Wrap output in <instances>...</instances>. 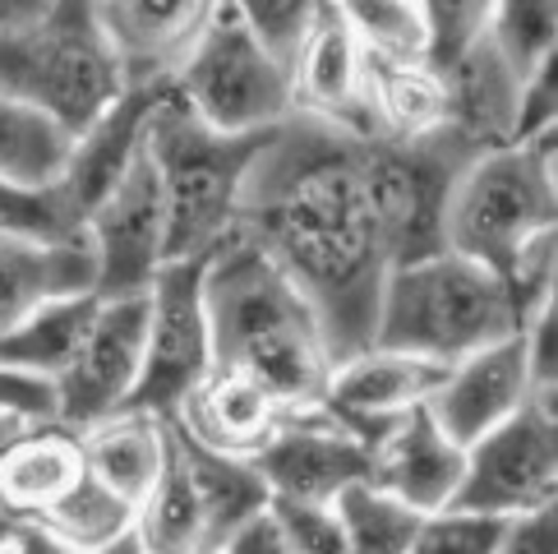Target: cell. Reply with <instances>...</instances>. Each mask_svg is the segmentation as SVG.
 I'll return each instance as SVG.
<instances>
[{
  "instance_id": "1",
  "label": "cell",
  "mask_w": 558,
  "mask_h": 554,
  "mask_svg": "<svg viewBox=\"0 0 558 554\" xmlns=\"http://www.w3.org/2000/svg\"><path fill=\"white\" fill-rule=\"evenodd\" d=\"M235 236L310 296L337 361L374 338L392 260L369 194L365 134L291 111L250 171Z\"/></svg>"
},
{
  "instance_id": "2",
  "label": "cell",
  "mask_w": 558,
  "mask_h": 554,
  "mask_svg": "<svg viewBox=\"0 0 558 554\" xmlns=\"http://www.w3.org/2000/svg\"><path fill=\"white\" fill-rule=\"evenodd\" d=\"M204 301L213 328V365L258 380L282 407H318L332 380L328 328L310 296L245 236L208 254Z\"/></svg>"
},
{
  "instance_id": "3",
  "label": "cell",
  "mask_w": 558,
  "mask_h": 554,
  "mask_svg": "<svg viewBox=\"0 0 558 554\" xmlns=\"http://www.w3.org/2000/svg\"><path fill=\"white\" fill-rule=\"evenodd\" d=\"M517 328H522V305L504 277L457 250H434L425 260L388 268L369 342L448 365Z\"/></svg>"
},
{
  "instance_id": "4",
  "label": "cell",
  "mask_w": 558,
  "mask_h": 554,
  "mask_svg": "<svg viewBox=\"0 0 558 554\" xmlns=\"http://www.w3.org/2000/svg\"><path fill=\"white\" fill-rule=\"evenodd\" d=\"M268 134H231L204 125L171 93L153 111L148 153L167 200V264L208 260L235 236V217L250 185V171Z\"/></svg>"
},
{
  "instance_id": "5",
  "label": "cell",
  "mask_w": 558,
  "mask_h": 554,
  "mask_svg": "<svg viewBox=\"0 0 558 554\" xmlns=\"http://www.w3.org/2000/svg\"><path fill=\"white\" fill-rule=\"evenodd\" d=\"M125 88L93 0H51L0 33V93L37 107L70 134L93 125Z\"/></svg>"
},
{
  "instance_id": "6",
  "label": "cell",
  "mask_w": 558,
  "mask_h": 554,
  "mask_svg": "<svg viewBox=\"0 0 558 554\" xmlns=\"http://www.w3.org/2000/svg\"><path fill=\"white\" fill-rule=\"evenodd\" d=\"M554 157V130L475 153L466 171L457 176L448 204V250L481 260L504 277L517 250L558 227Z\"/></svg>"
},
{
  "instance_id": "7",
  "label": "cell",
  "mask_w": 558,
  "mask_h": 554,
  "mask_svg": "<svg viewBox=\"0 0 558 554\" xmlns=\"http://www.w3.org/2000/svg\"><path fill=\"white\" fill-rule=\"evenodd\" d=\"M475 148L457 130L438 125L421 138H374L365 134V171L374 213L384 227L388 260L411 264L434 250H448V204L457 176L466 171Z\"/></svg>"
},
{
  "instance_id": "8",
  "label": "cell",
  "mask_w": 558,
  "mask_h": 554,
  "mask_svg": "<svg viewBox=\"0 0 558 554\" xmlns=\"http://www.w3.org/2000/svg\"><path fill=\"white\" fill-rule=\"evenodd\" d=\"M167 93L204 125L231 134H264L291 116L287 61L231 5L175 70Z\"/></svg>"
},
{
  "instance_id": "9",
  "label": "cell",
  "mask_w": 558,
  "mask_h": 554,
  "mask_svg": "<svg viewBox=\"0 0 558 554\" xmlns=\"http://www.w3.org/2000/svg\"><path fill=\"white\" fill-rule=\"evenodd\" d=\"M558 504V416L554 388L512 411L475 444H466L462 485L452 508L481 513V518H517L531 508Z\"/></svg>"
},
{
  "instance_id": "10",
  "label": "cell",
  "mask_w": 558,
  "mask_h": 554,
  "mask_svg": "<svg viewBox=\"0 0 558 554\" xmlns=\"http://www.w3.org/2000/svg\"><path fill=\"white\" fill-rule=\"evenodd\" d=\"M208 260H171L157 268L148 287V328H144V370L130 407L153 416H175L185 393L213 370V328L204 301Z\"/></svg>"
},
{
  "instance_id": "11",
  "label": "cell",
  "mask_w": 558,
  "mask_h": 554,
  "mask_svg": "<svg viewBox=\"0 0 558 554\" xmlns=\"http://www.w3.org/2000/svg\"><path fill=\"white\" fill-rule=\"evenodd\" d=\"M78 231L93 250L97 296H138L153 287L157 268L167 264V200L148 144L84 213Z\"/></svg>"
},
{
  "instance_id": "12",
  "label": "cell",
  "mask_w": 558,
  "mask_h": 554,
  "mask_svg": "<svg viewBox=\"0 0 558 554\" xmlns=\"http://www.w3.org/2000/svg\"><path fill=\"white\" fill-rule=\"evenodd\" d=\"M250 462L264 477L272 504L305 508H332L342 490L374 477V448L337 421L324 402L287 411V421L268 434V444Z\"/></svg>"
},
{
  "instance_id": "13",
  "label": "cell",
  "mask_w": 558,
  "mask_h": 554,
  "mask_svg": "<svg viewBox=\"0 0 558 554\" xmlns=\"http://www.w3.org/2000/svg\"><path fill=\"white\" fill-rule=\"evenodd\" d=\"M144 328H148V291L138 296H97L93 320L74 347V361L56 380V416L84 430L111 411H125L138 370H144Z\"/></svg>"
},
{
  "instance_id": "14",
  "label": "cell",
  "mask_w": 558,
  "mask_h": 554,
  "mask_svg": "<svg viewBox=\"0 0 558 554\" xmlns=\"http://www.w3.org/2000/svg\"><path fill=\"white\" fill-rule=\"evenodd\" d=\"M130 88H171L227 0H93Z\"/></svg>"
},
{
  "instance_id": "15",
  "label": "cell",
  "mask_w": 558,
  "mask_h": 554,
  "mask_svg": "<svg viewBox=\"0 0 558 554\" xmlns=\"http://www.w3.org/2000/svg\"><path fill=\"white\" fill-rule=\"evenodd\" d=\"M535 393L531 365H526V347H522V328L508 333L498 342H485L457 361L444 365V380L429 393V411L434 421L444 425L457 444H475L481 434H489L494 425H504L512 411H522Z\"/></svg>"
},
{
  "instance_id": "16",
  "label": "cell",
  "mask_w": 558,
  "mask_h": 554,
  "mask_svg": "<svg viewBox=\"0 0 558 554\" xmlns=\"http://www.w3.org/2000/svg\"><path fill=\"white\" fill-rule=\"evenodd\" d=\"M438 380H444V365L429 361V356L365 342L361 351H351L332 365L324 407L374 448L378 434H384L397 416L429 402Z\"/></svg>"
},
{
  "instance_id": "17",
  "label": "cell",
  "mask_w": 558,
  "mask_h": 554,
  "mask_svg": "<svg viewBox=\"0 0 558 554\" xmlns=\"http://www.w3.org/2000/svg\"><path fill=\"white\" fill-rule=\"evenodd\" d=\"M291 111L314 116L337 130L365 134V47L351 33L337 0H324L295 43L291 61Z\"/></svg>"
},
{
  "instance_id": "18",
  "label": "cell",
  "mask_w": 558,
  "mask_h": 554,
  "mask_svg": "<svg viewBox=\"0 0 558 554\" xmlns=\"http://www.w3.org/2000/svg\"><path fill=\"white\" fill-rule=\"evenodd\" d=\"M466 467V448L434 421L429 407H411L407 416L378 434L374 444V477L384 490H392L415 513H444L457 499Z\"/></svg>"
},
{
  "instance_id": "19",
  "label": "cell",
  "mask_w": 558,
  "mask_h": 554,
  "mask_svg": "<svg viewBox=\"0 0 558 554\" xmlns=\"http://www.w3.org/2000/svg\"><path fill=\"white\" fill-rule=\"evenodd\" d=\"M162 93L167 88H125L93 125H84L70 138V157H65V171H61V181H56V190H61L65 208L74 213V222H84V213L102 200L125 176V167L144 153L153 111L162 103Z\"/></svg>"
},
{
  "instance_id": "20",
  "label": "cell",
  "mask_w": 558,
  "mask_h": 554,
  "mask_svg": "<svg viewBox=\"0 0 558 554\" xmlns=\"http://www.w3.org/2000/svg\"><path fill=\"white\" fill-rule=\"evenodd\" d=\"M97 296V268L84 231L0 236V333L65 296Z\"/></svg>"
},
{
  "instance_id": "21",
  "label": "cell",
  "mask_w": 558,
  "mask_h": 554,
  "mask_svg": "<svg viewBox=\"0 0 558 554\" xmlns=\"http://www.w3.org/2000/svg\"><path fill=\"white\" fill-rule=\"evenodd\" d=\"M287 411L291 407H282L264 384L250 380V374L213 365L204 380L185 393V402L175 407L171 421L181 425L190 439L208 444L217 453L254 458V453L268 444V434L287 421Z\"/></svg>"
},
{
  "instance_id": "22",
  "label": "cell",
  "mask_w": 558,
  "mask_h": 554,
  "mask_svg": "<svg viewBox=\"0 0 558 554\" xmlns=\"http://www.w3.org/2000/svg\"><path fill=\"white\" fill-rule=\"evenodd\" d=\"M84 471V434L61 416L28 421L0 453V508L19 522H37L78 485Z\"/></svg>"
},
{
  "instance_id": "23",
  "label": "cell",
  "mask_w": 558,
  "mask_h": 554,
  "mask_svg": "<svg viewBox=\"0 0 558 554\" xmlns=\"http://www.w3.org/2000/svg\"><path fill=\"white\" fill-rule=\"evenodd\" d=\"M522 70L498 51L489 37L466 47L452 65H444V88H448V130H457L475 148H498L512 144L517 130V93H522Z\"/></svg>"
},
{
  "instance_id": "24",
  "label": "cell",
  "mask_w": 558,
  "mask_h": 554,
  "mask_svg": "<svg viewBox=\"0 0 558 554\" xmlns=\"http://www.w3.org/2000/svg\"><path fill=\"white\" fill-rule=\"evenodd\" d=\"M448 121L444 70L425 56L365 51V134L421 138Z\"/></svg>"
},
{
  "instance_id": "25",
  "label": "cell",
  "mask_w": 558,
  "mask_h": 554,
  "mask_svg": "<svg viewBox=\"0 0 558 554\" xmlns=\"http://www.w3.org/2000/svg\"><path fill=\"white\" fill-rule=\"evenodd\" d=\"M84 434V467L107 490H116L125 504H144L153 481L162 477L167 453H171V421L153 411H111L102 421L78 430Z\"/></svg>"
},
{
  "instance_id": "26",
  "label": "cell",
  "mask_w": 558,
  "mask_h": 554,
  "mask_svg": "<svg viewBox=\"0 0 558 554\" xmlns=\"http://www.w3.org/2000/svg\"><path fill=\"white\" fill-rule=\"evenodd\" d=\"M171 439H175V453H181V462L190 471V485L198 494V504H204L213 550L222 545L235 527H245L254 513H264L272 504V494H268L264 477H258V467L250 458H235V453H217L208 444H198L175 421H171Z\"/></svg>"
},
{
  "instance_id": "27",
  "label": "cell",
  "mask_w": 558,
  "mask_h": 554,
  "mask_svg": "<svg viewBox=\"0 0 558 554\" xmlns=\"http://www.w3.org/2000/svg\"><path fill=\"white\" fill-rule=\"evenodd\" d=\"M134 537L144 541L148 554H213V537L204 522V504L190 485V471L175 453H167L162 477L153 481V490L144 494V504L134 508Z\"/></svg>"
},
{
  "instance_id": "28",
  "label": "cell",
  "mask_w": 558,
  "mask_h": 554,
  "mask_svg": "<svg viewBox=\"0 0 558 554\" xmlns=\"http://www.w3.org/2000/svg\"><path fill=\"white\" fill-rule=\"evenodd\" d=\"M93 305H97V296L88 291V296H65V301L33 310L10 333H0V361L10 370L37 374V380H47L56 388V380L74 361V347L93 320Z\"/></svg>"
},
{
  "instance_id": "29",
  "label": "cell",
  "mask_w": 558,
  "mask_h": 554,
  "mask_svg": "<svg viewBox=\"0 0 558 554\" xmlns=\"http://www.w3.org/2000/svg\"><path fill=\"white\" fill-rule=\"evenodd\" d=\"M70 130H61L37 107L0 93V176L14 185L51 190L65 171L70 157Z\"/></svg>"
},
{
  "instance_id": "30",
  "label": "cell",
  "mask_w": 558,
  "mask_h": 554,
  "mask_svg": "<svg viewBox=\"0 0 558 554\" xmlns=\"http://www.w3.org/2000/svg\"><path fill=\"white\" fill-rule=\"evenodd\" d=\"M332 518L342 527L351 554H407L425 513L402 504L378 481H361L332 499Z\"/></svg>"
},
{
  "instance_id": "31",
  "label": "cell",
  "mask_w": 558,
  "mask_h": 554,
  "mask_svg": "<svg viewBox=\"0 0 558 554\" xmlns=\"http://www.w3.org/2000/svg\"><path fill=\"white\" fill-rule=\"evenodd\" d=\"M37 522H43L47 531H56L61 541H70L74 550L93 554V550H102L107 541L125 537V531L134 527V504H125L121 494L107 490L93 471H84L78 485L51 513H43Z\"/></svg>"
},
{
  "instance_id": "32",
  "label": "cell",
  "mask_w": 558,
  "mask_h": 554,
  "mask_svg": "<svg viewBox=\"0 0 558 554\" xmlns=\"http://www.w3.org/2000/svg\"><path fill=\"white\" fill-rule=\"evenodd\" d=\"M485 37L508 56L512 70L531 74L558 56V0H494Z\"/></svg>"
},
{
  "instance_id": "33",
  "label": "cell",
  "mask_w": 558,
  "mask_h": 554,
  "mask_svg": "<svg viewBox=\"0 0 558 554\" xmlns=\"http://www.w3.org/2000/svg\"><path fill=\"white\" fill-rule=\"evenodd\" d=\"M351 33L365 51L378 56H425L429 61V24L421 0H337Z\"/></svg>"
},
{
  "instance_id": "34",
  "label": "cell",
  "mask_w": 558,
  "mask_h": 554,
  "mask_svg": "<svg viewBox=\"0 0 558 554\" xmlns=\"http://www.w3.org/2000/svg\"><path fill=\"white\" fill-rule=\"evenodd\" d=\"M78 222L61 190H33L0 176V236H74Z\"/></svg>"
},
{
  "instance_id": "35",
  "label": "cell",
  "mask_w": 558,
  "mask_h": 554,
  "mask_svg": "<svg viewBox=\"0 0 558 554\" xmlns=\"http://www.w3.org/2000/svg\"><path fill=\"white\" fill-rule=\"evenodd\" d=\"M421 10L429 24V61L444 70L485 37L494 0H421Z\"/></svg>"
},
{
  "instance_id": "36",
  "label": "cell",
  "mask_w": 558,
  "mask_h": 554,
  "mask_svg": "<svg viewBox=\"0 0 558 554\" xmlns=\"http://www.w3.org/2000/svg\"><path fill=\"white\" fill-rule=\"evenodd\" d=\"M494 537H498V518L444 508L421 522L407 554H494Z\"/></svg>"
},
{
  "instance_id": "37",
  "label": "cell",
  "mask_w": 558,
  "mask_h": 554,
  "mask_svg": "<svg viewBox=\"0 0 558 554\" xmlns=\"http://www.w3.org/2000/svg\"><path fill=\"white\" fill-rule=\"evenodd\" d=\"M227 5L245 19V24L264 37V43L282 56V61H291L295 43L305 37L310 19L318 14V5L324 0H227Z\"/></svg>"
},
{
  "instance_id": "38",
  "label": "cell",
  "mask_w": 558,
  "mask_h": 554,
  "mask_svg": "<svg viewBox=\"0 0 558 554\" xmlns=\"http://www.w3.org/2000/svg\"><path fill=\"white\" fill-rule=\"evenodd\" d=\"M558 125V65L554 56L541 61L526 79H522V93H517V130L512 138H535V134H549Z\"/></svg>"
},
{
  "instance_id": "39",
  "label": "cell",
  "mask_w": 558,
  "mask_h": 554,
  "mask_svg": "<svg viewBox=\"0 0 558 554\" xmlns=\"http://www.w3.org/2000/svg\"><path fill=\"white\" fill-rule=\"evenodd\" d=\"M272 508L282 513L295 554H351L332 508H305V504H272Z\"/></svg>"
},
{
  "instance_id": "40",
  "label": "cell",
  "mask_w": 558,
  "mask_h": 554,
  "mask_svg": "<svg viewBox=\"0 0 558 554\" xmlns=\"http://www.w3.org/2000/svg\"><path fill=\"white\" fill-rule=\"evenodd\" d=\"M494 554H558V504L498 522Z\"/></svg>"
},
{
  "instance_id": "41",
  "label": "cell",
  "mask_w": 558,
  "mask_h": 554,
  "mask_svg": "<svg viewBox=\"0 0 558 554\" xmlns=\"http://www.w3.org/2000/svg\"><path fill=\"white\" fill-rule=\"evenodd\" d=\"M217 554H295V545H291L282 513L268 504L264 513H254L245 527H235L231 537L217 545Z\"/></svg>"
},
{
  "instance_id": "42",
  "label": "cell",
  "mask_w": 558,
  "mask_h": 554,
  "mask_svg": "<svg viewBox=\"0 0 558 554\" xmlns=\"http://www.w3.org/2000/svg\"><path fill=\"white\" fill-rule=\"evenodd\" d=\"M0 411H19V416H56V388L37 374H24V370H10L0 361Z\"/></svg>"
},
{
  "instance_id": "43",
  "label": "cell",
  "mask_w": 558,
  "mask_h": 554,
  "mask_svg": "<svg viewBox=\"0 0 558 554\" xmlns=\"http://www.w3.org/2000/svg\"><path fill=\"white\" fill-rule=\"evenodd\" d=\"M14 545H19V554H84V550H74L70 541L56 537V531H47L43 522H24V527H19Z\"/></svg>"
},
{
  "instance_id": "44",
  "label": "cell",
  "mask_w": 558,
  "mask_h": 554,
  "mask_svg": "<svg viewBox=\"0 0 558 554\" xmlns=\"http://www.w3.org/2000/svg\"><path fill=\"white\" fill-rule=\"evenodd\" d=\"M51 0H0V33L14 28V24H24V19H33L37 10H47Z\"/></svg>"
},
{
  "instance_id": "45",
  "label": "cell",
  "mask_w": 558,
  "mask_h": 554,
  "mask_svg": "<svg viewBox=\"0 0 558 554\" xmlns=\"http://www.w3.org/2000/svg\"><path fill=\"white\" fill-rule=\"evenodd\" d=\"M33 421V416H19V411H0V453H5L14 444V434L24 430Z\"/></svg>"
},
{
  "instance_id": "46",
  "label": "cell",
  "mask_w": 558,
  "mask_h": 554,
  "mask_svg": "<svg viewBox=\"0 0 558 554\" xmlns=\"http://www.w3.org/2000/svg\"><path fill=\"white\" fill-rule=\"evenodd\" d=\"M93 554H148V550H144V541H138V537H134V527H130V531H125V537H116V541H107L102 550H93Z\"/></svg>"
},
{
  "instance_id": "47",
  "label": "cell",
  "mask_w": 558,
  "mask_h": 554,
  "mask_svg": "<svg viewBox=\"0 0 558 554\" xmlns=\"http://www.w3.org/2000/svg\"><path fill=\"white\" fill-rule=\"evenodd\" d=\"M19 527H24V522H19V518H10V513L0 508V545H10V541L19 537Z\"/></svg>"
},
{
  "instance_id": "48",
  "label": "cell",
  "mask_w": 558,
  "mask_h": 554,
  "mask_svg": "<svg viewBox=\"0 0 558 554\" xmlns=\"http://www.w3.org/2000/svg\"><path fill=\"white\" fill-rule=\"evenodd\" d=\"M0 554H19V545H14V541H10V545H0Z\"/></svg>"
},
{
  "instance_id": "49",
  "label": "cell",
  "mask_w": 558,
  "mask_h": 554,
  "mask_svg": "<svg viewBox=\"0 0 558 554\" xmlns=\"http://www.w3.org/2000/svg\"><path fill=\"white\" fill-rule=\"evenodd\" d=\"M213 554H217V550H213Z\"/></svg>"
}]
</instances>
